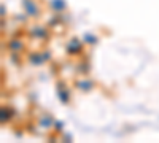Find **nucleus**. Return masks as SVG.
<instances>
[{
	"label": "nucleus",
	"mask_w": 159,
	"mask_h": 143,
	"mask_svg": "<svg viewBox=\"0 0 159 143\" xmlns=\"http://www.w3.org/2000/svg\"><path fill=\"white\" fill-rule=\"evenodd\" d=\"M78 86L81 87V89H84V91H89V89L92 87V83H91V81H81Z\"/></svg>",
	"instance_id": "423d86ee"
},
{
	"label": "nucleus",
	"mask_w": 159,
	"mask_h": 143,
	"mask_svg": "<svg viewBox=\"0 0 159 143\" xmlns=\"http://www.w3.org/2000/svg\"><path fill=\"white\" fill-rule=\"evenodd\" d=\"M42 124H43V126H49V124H51V118H49V116H46V118L42 119Z\"/></svg>",
	"instance_id": "9d476101"
},
{
	"label": "nucleus",
	"mask_w": 159,
	"mask_h": 143,
	"mask_svg": "<svg viewBox=\"0 0 159 143\" xmlns=\"http://www.w3.org/2000/svg\"><path fill=\"white\" fill-rule=\"evenodd\" d=\"M32 34H34L35 37H46V30H45V29H40V27H38V29H35Z\"/></svg>",
	"instance_id": "0eeeda50"
},
{
	"label": "nucleus",
	"mask_w": 159,
	"mask_h": 143,
	"mask_svg": "<svg viewBox=\"0 0 159 143\" xmlns=\"http://www.w3.org/2000/svg\"><path fill=\"white\" fill-rule=\"evenodd\" d=\"M84 38H86V42H88V43H96V40H97V38H96V37H92V35H86Z\"/></svg>",
	"instance_id": "1a4fd4ad"
},
{
	"label": "nucleus",
	"mask_w": 159,
	"mask_h": 143,
	"mask_svg": "<svg viewBox=\"0 0 159 143\" xmlns=\"http://www.w3.org/2000/svg\"><path fill=\"white\" fill-rule=\"evenodd\" d=\"M52 8L54 10H57V11H62L64 8H65V3H64V0H52Z\"/></svg>",
	"instance_id": "7ed1b4c3"
},
{
	"label": "nucleus",
	"mask_w": 159,
	"mask_h": 143,
	"mask_svg": "<svg viewBox=\"0 0 159 143\" xmlns=\"http://www.w3.org/2000/svg\"><path fill=\"white\" fill-rule=\"evenodd\" d=\"M59 97H61L62 102H67V99H69V96H67V92H65V91H61V92H59Z\"/></svg>",
	"instance_id": "6e6552de"
},
{
	"label": "nucleus",
	"mask_w": 159,
	"mask_h": 143,
	"mask_svg": "<svg viewBox=\"0 0 159 143\" xmlns=\"http://www.w3.org/2000/svg\"><path fill=\"white\" fill-rule=\"evenodd\" d=\"M24 7H25V11H27L29 15H32V16H35L37 13H38L37 5H35L34 2H30V0H25V2H24Z\"/></svg>",
	"instance_id": "f03ea898"
},
{
	"label": "nucleus",
	"mask_w": 159,
	"mask_h": 143,
	"mask_svg": "<svg viewBox=\"0 0 159 143\" xmlns=\"http://www.w3.org/2000/svg\"><path fill=\"white\" fill-rule=\"evenodd\" d=\"M10 114H11V111H10V110L2 108V123H5V121H8V119H10Z\"/></svg>",
	"instance_id": "39448f33"
},
{
	"label": "nucleus",
	"mask_w": 159,
	"mask_h": 143,
	"mask_svg": "<svg viewBox=\"0 0 159 143\" xmlns=\"http://www.w3.org/2000/svg\"><path fill=\"white\" fill-rule=\"evenodd\" d=\"M21 48H22V45H21V42H18V40H13V42L10 43V49H13L15 53H18Z\"/></svg>",
	"instance_id": "20e7f679"
},
{
	"label": "nucleus",
	"mask_w": 159,
	"mask_h": 143,
	"mask_svg": "<svg viewBox=\"0 0 159 143\" xmlns=\"http://www.w3.org/2000/svg\"><path fill=\"white\" fill-rule=\"evenodd\" d=\"M67 49H69V53H72V54H78L80 51H81V43H80L76 38H75V40L70 42V45H69Z\"/></svg>",
	"instance_id": "f257e3e1"
}]
</instances>
